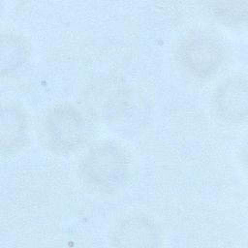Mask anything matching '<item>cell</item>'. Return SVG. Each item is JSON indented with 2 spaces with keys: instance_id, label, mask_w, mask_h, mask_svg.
<instances>
[{
  "instance_id": "obj_1",
  "label": "cell",
  "mask_w": 248,
  "mask_h": 248,
  "mask_svg": "<svg viewBox=\"0 0 248 248\" xmlns=\"http://www.w3.org/2000/svg\"><path fill=\"white\" fill-rule=\"evenodd\" d=\"M128 161L113 143H101L88 151L81 163V172L91 184L104 190H115L128 178Z\"/></svg>"
},
{
  "instance_id": "obj_2",
  "label": "cell",
  "mask_w": 248,
  "mask_h": 248,
  "mask_svg": "<svg viewBox=\"0 0 248 248\" xmlns=\"http://www.w3.org/2000/svg\"><path fill=\"white\" fill-rule=\"evenodd\" d=\"M46 126L50 141L62 151L73 150L84 141L85 122L73 107L54 108L46 117Z\"/></svg>"
},
{
  "instance_id": "obj_3",
  "label": "cell",
  "mask_w": 248,
  "mask_h": 248,
  "mask_svg": "<svg viewBox=\"0 0 248 248\" xmlns=\"http://www.w3.org/2000/svg\"><path fill=\"white\" fill-rule=\"evenodd\" d=\"M178 57L190 72L199 77H207L220 66L223 50L214 39L199 34L182 42L178 48Z\"/></svg>"
},
{
  "instance_id": "obj_4",
  "label": "cell",
  "mask_w": 248,
  "mask_h": 248,
  "mask_svg": "<svg viewBox=\"0 0 248 248\" xmlns=\"http://www.w3.org/2000/svg\"><path fill=\"white\" fill-rule=\"evenodd\" d=\"M83 102L92 115L109 120L118 116L126 108L127 93L117 79L105 78L95 80L87 87Z\"/></svg>"
},
{
  "instance_id": "obj_5",
  "label": "cell",
  "mask_w": 248,
  "mask_h": 248,
  "mask_svg": "<svg viewBox=\"0 0 248 248\" xmlns=\"http://www.w3.org/2000/svg\"><path fill=\"white\" fill-rule=\"evenodd\" d=\"M160 239L156 225L140 215L122 220L112 236L113 245L118 247H155L160 245Z\"/></svg>"
},
{
  "instance_id": "obj_6",
  "label": "cell",
  "mask_w": 248,
  "mask_h": 248,
  "mask_svg": "<svg viewBox=\"0 0 248 248\" xmlns=\"http://www.w3.org/2000/svg\"><path fill=\"white\" fill-rule=\"evenodd\" d=\"M247 104V80L242 77L228 79L214 95V105L218 113L231 121H241L246 118Z\"/></svg>"
},
{
  "instance_id": "obj_7",
  "label": "cell",
  "mask_w": 248,
  "mask_h": 248,
  "mask_svg": "<svg viewBox=\"0 0 248 248\" xmlns=\"http://www.w3.org/2000/svg\"><path fill=\"white\" fill-rule=\"evenodd\" d=\"M26 136V121L21 111L13 106L1 110L0 139L2 152L10 153L21 145Z\"/></svg>"
},
{
  "instance_id": "obj_8",
  "label": "cell",
  "mask_w": 248,
  "mask_h": 248,
  "mask_svg": "<svg viewBox=\"0 0 248 248\" xmlns=\"http://www.w3.org/2000/svg\"><path fill=\"white\" fill-rule=\"evenodd\" d=\"M27 50L24 43L15 35L4 34L1 37L0 70L1 74H10L25 61Z\"/></svg>"
},
{
  "instance_id": "obj_9",
  "label": "cell",
  "mask_w": 248,
  "mask_h": 248,
  "mask_svg": "<svg viewBox=\"0 0 248 248\" xmlns=\"http://www.w3.org/2000/svg\"><path fill=\"white\" fill-rule=\"evenodd\" d=\"M211 11L215 16L230 23H240L246 20L248 14L247 1L215 2L211 4Z\"/></svg>"
}]
</instances>
